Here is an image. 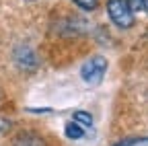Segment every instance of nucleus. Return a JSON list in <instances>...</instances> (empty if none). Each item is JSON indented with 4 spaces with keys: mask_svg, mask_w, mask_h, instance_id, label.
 I'll return each mask as SVG.
<instances>
[{
    "mask_svg": "<svg viewBox=\"0 0 148 146\" xmlns=\"http://www.w3.org/2000/svg\"><path fill=\"white\" fill-rule=\"evenodd\" d=\"M113 146H148V136H140V138H125L115 142Z\"/></svg>",
    "mask_w": 148,
    "mask_h": 146,
    "instance_id": "obj_7",
    "label": "nucleus"
},
{
    "mask_svg": "<svg viewBox=\"0 0 148 146\" xmlns=\"http://www.w3.org/2000/svg\"><path fill=\"white\" fill-rule=\"evenodd\" d=\"M132 12H148V0H125Z\"/></svg>",
    "mask_w": 148,
    "mask_h": 146,
    "instance_id": "obj_8",
    "label": "nucleus"
},
{
    "mask_svg": "<svg viewBox=\"0 0 148 146\" xmlns=\"http://www.w3.org/2000/svg\"><path fill=\"white\" fill-rule=\"evenodd\" d=\"M14 62L21 70H27V72H33L39 64V58H37V53L29 47V45H18L14 49Z\"/></svg>",
    "mask_w": 148,
    "mask_h": 146,
    "instance_id": "obj_3",
    "label": "nucleus"
},
{
    "mask_svg": "<svg viewBox=\"0 0 148 146\" xmlns=\"http://www.w3.org/2000/svg\"><path fill=\"white\" fill-rule=\"evenodd\" d=\"M107 60L103 58V56H92V58H88L84 64H82V68H80V78L86 82V84H90V86H97V84H101V80L105 78V72H107Z\"/></svg>",
    "mask_w": 148,
    "mask_h": 146,
    "instance_id": "obj_1",
    "label": "nucleus"
},
{
    "mask_svg": "<svg viewBox=\"0 0 148 146\" xmlns=\"http://www.w3.org/2000/svg\"><path fill=\"white\" fill-rule=\"evenodd\" d=\"M10 127V119H4V117H0V134L2 132H6Z\"/></svg>",
    "mask_w": 148,
    "mask_h": 146,
    "instance_id": "obj_10",
    "label": "nucleus"
},
{
    "mask_svg": "<svg viewBox=\"0 0 148 146\" xmlns=\"http://www.w3.org/2000/svg\"><path fill=\"white\" fill-rule=\"evenodd\" d=\"M14 146H45V142H43L41 136H37L33 132H25L21 136H16Z\"/></svg>",
    "mask_w": 148,
    "mask_h": 146,
    "instance_id": "obj_4",
    "label": "nucleus"
},
{
    "mask_svg": "<svg viewBox=\"0 0 148 146\" xmlns=\"http://www.w3.org/2000/svg\"><path fill=\"white\" fill-rule=\"evenodd\" d=\"M64 134H66V138H70V140H80V138H84V134H86V130L82 125H78L76 121H68L66 123V127H64Z\"/></svg>",
    "mask_w": 148,
    "mask_h": 146,
    "instance_id": "obj_5",
    "label": "nucleus"
},
{
    "mask_svg": "<svg viewBox=\"0 0 148 146\" xmlns=\"http://www.w3.org/2000/svg\"><path fill=\"white\" fill-rule=\"evenodd\" d=\"M74 4H78L80 8H84V10H95L97 6H99V0H72Z\"/></svg>",
    "mask_w": 148,
    "mask_h": 146,
    "instance_id": "obj_9",
    "label": "nucleus"
},
{
    "mask_svg": "<svg viewBox=\"0 0 148 146\" xmlns=\"http://www.w3.org/2000/svg\"><path fill=\"white\" fill-rule=\"evenodd\" d=\"M27 2H33V0H27Z\"/></svg>",
    "mask_w": 148,
    "mask_h": 146,
    "instance_id": "obj_11",
    "label": "nucleus"
},
{
    "mask_svg": "<svg viewBox=\"0 0 148 146\" xmlns=\"http://www.w3.org/2000/svg\"><path fill=\"white\" fill-rule=\"evenodd\" d=\"M107 12H109V19L113 21V25H117L119 29L134 27L136 19L125 0H107Z\"/></svg>",
    "mask_w": 148,
    "mask_h": 146,
    "instance_id": "obj_2",
    "label": "nucleus"
},
{
    "mask_svg": "<svg viewBox=\"0 0 148 146\" xmlns=\"http://www.w3.org/2000/svg\"><path fill=\"white\" fill-rule=\"evenodd\" d=\"M72 119L76 121L78 125H82L84 130H88V127H92V115L88 113V111H76L72 115Z\"/></svg>",
    "mask_w": 148,
    "mask_h": 146,
    "instance_id": "obj_6",
    "label": "nucleus"
}]
</instances>
